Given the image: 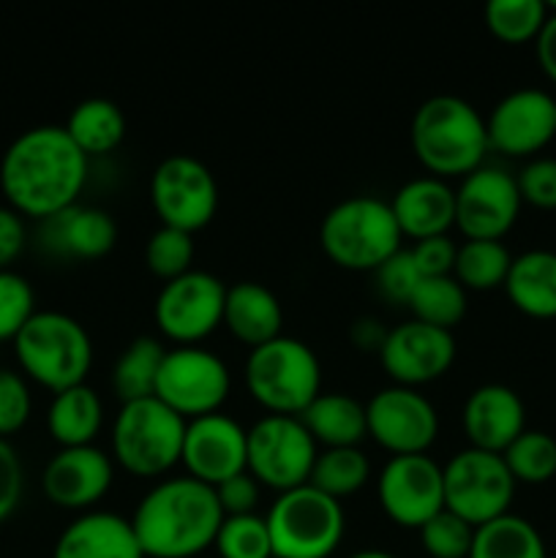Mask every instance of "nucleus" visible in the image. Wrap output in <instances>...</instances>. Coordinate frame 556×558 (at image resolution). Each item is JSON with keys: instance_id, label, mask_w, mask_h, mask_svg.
Wrapping results in <instances>:
<instances>
[{"instance_id": "f257e3e1", "label": "nucleus", "mask_w": 556, "mask_h": 558, "mask_svg": "<svg viewBox=\"0 0 556 558\" xmlns=\"http://www.w3.org/2000/svg\"><path fill=\"white\" fill-rule=\"evenodd\" d=\"M87 183V156L63 125H38L11 142L0 163V189L11 210L47 218L76 205Z\"/></svg>"}, {"instance_id": "f03ea898", "label": "nucleus", "mask_w": 556, "mask_h": 558, "mask_svg": "<svg viewBox=\"0 0 556 558\" xmlns=\"http://www.w3.org/2000/svg\"><path fill=\"white\" fill-rule=\"evenodd\" d=\"M223 523L216 490L191 477L153 485L131 515L145 558H194L213 548Z\"/></svg>"}, {"instance_id": "7ed1b4c3", "label": "nucleus", "mask_w": 556, "mask_h": 558, "mask_svg": "<svg viewBox=\"0 0 556 558\" xmlns=\"http://www.w3.org/2000/svg\"><path fill=\"white\" fill-rule=\"evenodd\" d=\"M412 150L431 178H467L483 167L488 131L478 109L458 96H434L418 107L409 129Z\"/></svg>"}, {"instance_id": "20e7f679", "label": "nucleus", "mask_w": 556, "mask_h": 558, "mask_svg": "<svg viewBox=\"0 0 556 558\" xmlns=\"http://www.w3.org/2000/svg\"><path fill=\"white\" fill-rule=\"evenodd\" d=\"M401 229L390 202L379 196L343 199L322 218L319 243L336 267L354 272H376L401 251Z\"/></svg>"}, {"instance_id": "39448f33", "label": "nucleus", "mask_w": 556, "mask_h": 558, "mask_svg": "<svg viewBox=\"0 0 556 558\" xmlns=\"http://www.w3.org/2000/svg\"><path fill=\"white\" fill-rule=\"evenodd\" d=\"M14 352L22 371L55 396L85 385L93 365L90 336L60 311H36L14 338Z\"/></svg>"}, {"instance_id": "423d86ee", "label": "nucleus", "mask_w": 556, "mask_h": 558, "mask_svg": "<svg viewBox=\"0 0 556 558\" xmlns=\"http://www.w3.org/2000/svg\"><path fill=\"white\" fill-rule=\"evenodd\" d=\"M245 390L267 414L300 417L322 392V365L314 349L289 336L251 349L245 360Z\"/></svg>"}, {"instance_id": "0eeeda50", "label": "nucleus", "mask_w": 556, "mask_h": 558, "mask_svg": "<svg viewBox=\"0 0 556 558\" xmlns=\"http://www.w3.org/2000/svg\"><path fill=\"white\" fill-rule=\"evenodd\" d=\"M185 425L189 423L156 396L120 403L112 423L114 463L134 477H161L180 463Z\"/></svg>"}, {"instance_id": "6e6552de", "label": "nucleus", "mask_w": 556, "mask_h": 558, "mask_svg": "<svg viewBox=\"0 0 556 558\" xmlns=\"http://www.w3.org/2000/svg\"><path fill=\"white\" fill-rule=\"evenodd\" d=\"M273 539V558H330L347 529L341 501L311 485L278 494L265 515Z\"/></svg>"}, {"instance_id": "1a4fd4ad", "label": "nucleus", "mask_w": 556, "mask_h": 558, "mask_svg": "<svg viewBox=\"0 0 556 558\" xmlns=\"http://www.w3.org/2000/svg\"><path fill=\"white\" fill-rule=\"evenodd\" d=\"M442 474H445V510L467 521L472 529L485 526L510 512L518 483L501 456L467 447L447 466H442Z\"/></svg>"}, {"instance_id": "9d476101", "label": "nucleus", "mask_w": 556, "mask_h": 558, "mask_svg": "<svg viewBox=\"0 0 556 558\" xmlns=\"http://www.w3.org/2000/svg\"><path fill=\"white\" fill-rule=\"evenodd\" d=\"M319 447L300 417L267 414L249 428V466L245 472L265 488L287 490L309 485Z\"/></svg>"}, {"instance_id": "9b49d317", "label": "nucleus", "mask_w": 556, "mask_h": 558, "mask_svg": "<svg viewBox=\"0 0 556 558\" xmlns=\"http://www.w3.org/2000/svg\"><path fill=\"white\" fill-rule=\"evenodd\" d=\"M232 390V376L218 354L200 347L167 349L156 381V398L189 420L221 412Z\"/></svg>"}, {"instance_id": "f8f14e48", "label": "nucleus", "mask_w": 556, "mask_h": 558, "mask_svg": "<svg viewBox=\"0 0 556 558\" xmlns=\"http://www.w3.org/2000/svg\"><path fill=\"white\" fill-rule=\"evenodd\" d=\"M150 202L161 227L194 234L216 218V178L202 161L178 153L164 158L153 172Z\"/></svg>"}, {"instance_id": "ddd939ff", "label": "nucleus", "mask_w": 556, "mask_h": 558, "mask_svg": "<svg viewBox=\"0 0 556 558\" xmlns=\"http://www.w3.org/2000/svg\"><path fill=\"white\" fill-rule=\"evenodd\" d=\"M227 287L205 270L164 283L153 305L158 332L178 347H196L223 325Z\"/></svg>"}, {"instance_id": "4468645a", "label": "nucleus", "mask_w": 556, "mask_h": 558, "mask_svg": "<svg viewBox=\"0 0 556 558\" xmlns=\"http://www.w3.org/2000/svg\"><path fill=\"white\" fill-rule=\"evenodd\" d=\"M382 512L401 529H423L445 510V474L425 456H398L385 463L376 480Z\"/></svg>"}, {"instance_id": "2eb2a0df", "label": "nucleus", "mask_w": 556, "mask_h": 558, "mask_svg": "<svg viewBox=\"0 0 556 558\" xmlns=\"http://www.w3.org/2000/svg\"><path fill=\"white\" fill-rule=\"evenodd\" d=\"M368 436L398 456H425L439 434V414L423 392L412 387H385L365 403Z\"/></svg>"}, {"instance_id": "dca6fc26", "label": "nucleus", "mask_w": 556, "mask_h": 558, "mask_svg": "<svg viewBox=\"0 0 556 558\" xmlns=\"http://www.w3.org/2000/svg\"><path fill=\"white\" fill-rule=\"evenodd\" d=\"M521 205L512 174L480 167L456 189V227L467 240H501L516 227Z\"/></svg>"}, {"instance_id": "f3484780", "label": "nucleus", "mask_w": 556, "mask_h": 558, "mask_svg": "<svg viewBox=\"0 0 556 558\" xmlns=\"http://www.w3.org/2000/svg\"><path fill=\"white\" fill-rule=\"evenodd\" d=\"M456 338L450 330L409 319L387 330L379 363L398 387H418L442 379L456 363Z\"/></svg>"}, {"instance_id": "a211bd4d", "label": "nucleus", "mask_w": 556, "mask_h": 558, "mask_svg": "<svg viewBox=\"0 0 556 558\" xmlns=\"http://www.w3.org/2000/svg\"><path fill=\"white\" fill-rule=\"evenodd\" d=\"M488 147L510 158H529L556 136V98L548 93L521 87L491 109L485 120Z\"/></svg>"}, {"instance_id": "6ab92c4d", "label": "nucleus", "mask_w": 556, "mask_h": 558, "mask_svg": "<svg viewBox=\"0 0 556 558\" xmlns=\"http://www.w3.org/2000/svg\"><path fill=\"white\" fill-rule=\"evenodd\" d=\"M180 463L191 480L216 488L249 466V430L221 412L189 420Z\"/></svg>"}, {"instance_id": "aec40b11", "label": "nucleus", "mask_w": 556, "mask_h": 558, "mask_svg": "<svg viewBox=\"0 0 556 558\" xmlns=\"http://www.w3.org/2000/svg\"><path fill=\"white\" fill-rule=\"evenodd\" d=\"M114 480L112 458L96 445L65 447L44 469V494L60 510H90L109 494Z\"/></svg>"}, {"instance_id": "412c9836", "label": "nucleus", "mask_w": 556, "mask_h": 558, "mask_svg": "<svg viewBox=\"0 0 556 558\" xmlns=\"http://www.w3.org/2000/svg\"><path fill=\"white\" fill-rule=\"evenodd\" d=\"M461 425L469 447L501 456L527 430V412L516 390L505 385H483L463 403Z\"/></svg>"}, {"instance_id": "4be33fe9", "label": "nucleus", "mask_w": 556, "mask_h": 558, "mask_svg": "<svg viewBox=\"0 0 556 558\" xmlns=\"http://www.w3.org/2000/svg\"><path fill=\"white\" fill-rule=\"evenodd\" d=\"M403 238L414 243L428 238H442L456 227V189L442 178H418L403 183L390 199Z\"/></svg>"}, {"instance_id": "5701e85b", "label": "nucleus", "mask_w": 556, "mask_h": 558, "mask_svg": "<svg viewBox=\"0 0 556 558\" xmlns=\"http://www.w3.org/2000/svg\"><path fill=\"white\" fill-rule=\"evenodd\" d=\"M52 558H145L131 521L114 512H85L63 529Z\"/></svg>"}, {"instance_id": "b1692460", "label": "nucleus", "mask_w": 556, "mask_h": 558, "mask_svg": "<svg viewBox=\"0 0 556 558\" xmlns=\"http://www.w3.org/2000/svg\"><path fill=\"white\" fill-rule=\"evenodd\" d=\"M44 240L49 248L69 259L93 262L107 256L118 243L112 216L98 207H69L44 221Z\"/></svg>"}, {"instance_id": "393cba45", "label": "nucleus", "mask_w": 556, "mask_h": 558, "mask_svg": "<svg viewBox=\"0 0 556 558\" xmlns=\"http://www.w3.org/2000/svg\"><path fill=\"white\" fill-rule=\"evenodd\" d=\"M223 327L245 347L256 349L281 336L283 311L276 294L256 281H240L227 289Z\"/></svg>"}, {"instance_id": "a878e982", "label": "nucleus", "mask_w": 556, "mask_h": 558, "mask_svg": "<svg viewBox=\"0 0 556 558\" xmlns=\"http://www.w3.org/2000/svg\"><path fill=\"white\" fill-rule=\"evenodd\" d=\"M505 292L521 314L532 319H556V254L527 251L512 256Z\"/></svg>"}, {"instance_id": "bb28decb", "label": "nucleus", "mask_w": 556, "mask_h": 558, "mask_svg": "<svg viewBox=\"0 0 556 558\" xmlns=\"http://www.w3.org/2000/svg\"><path fill=\"white\" fill-rule=\"evenodd\" d=\"M300 423L316 441V447L325 450H336V447H360V441L368 436V425H365V407L354 401L352 396L343 392H319L314 401L309 403Z\"/></svg>"}, {"instance_id": "cd10ccee", "label": "nucleus", "mask_w": 556, "mask_h": 558, "mask_svg": "<svg viewBox=\"0 0 556 558\" xmlns=\"http://www.w3.org/2000/svg\"><path fill=\"white\" fill-rule=\"evenodd\" d=\"M104 425V403L98 392L87 385L58 392L49 403L47 428L49 436L65 447H90Z\"/></svg>"}, {"instance_id": "c85d7f7f", "label": "nucleus", "mask_w": 556, "mask_h": 558, "mask_svg": "<svg viewBox=\"0 0 556 558\" xmlns=\"http://www.w3.org/2000/svg\"><path fill=\"white\" fill-rule=\"evenodd\" d=\"M63 129L87 158L107 156L125 140V114L109 98H87L71 109Z\"/></svg>"}, {"instance_id": "c756f323", "label": "nucleus", "mask_w": 556, "mask_h": 558, "mask_svg": "<svg viewBox=\"0 0 556 558\" xmlns=\"http://www.w3.org/2000/svg\"><path fill=\"white\" fill-rule=\"evenodd\" d=\"M167 349L156 338H136L129 343L112 368V390L120 403L142 401V398L156 396L158 371H161Z\"/></svg>"}, {"instance_id": "7c9ffc66", "label": "nucleus", "mask_w": 556, "mask_h": 558, "mask_svg": "<svg viewBox=\"0 0 556 558\" xmlns=\"http://www.w3.org/2000/svg\"><path fill=\"white\" fill-rule=\"evenodd\" d=\"M469 558H548L537 529L521 515H501L474 529Z\"/></svg>"}, {"instance_id": "2f4dec72", "label": "nucleus", "mask_w": 556, "mask_h": 558, "mask_svg": "<svg viewBox=\"0 0 556 558\" xmlns=\"http://www.w3.org/2000/svg\"><path fill=\"white\" fill-rule=\"evenodd\" d=\"M512 256L501 240H467L458 245L452 278L467 292H491L505 287Z\"/></svg>"}, {"instance_id": "473e14b6", "label": "nucleus", "mask_w": 556, "mask_h": 558, "mask_svg": "<svg viewBox=\"0 0 556 558\" xmlns=\"http://www.w3.org/2000/svg\"><path fill=\"white\" fill-rule=\"evenodd\" d=\"M371 477V463L360 447H336V450H322L311 469L309 485L322 490L330 499L343 501L354 496Z\"/></svg>"}, {"instance_id": "72a5a7b5", "label": "nucleus", "mask_w": 556, "mask_h": 558, "mask_svg": "<svg viewBox=\"0 0 556 558\" xmlns=\"http://www.w3.org/2000/svg\"><path fill=\"white\" fill-rule=\"evenodd\" d=\"M414 319L423 325L450 330L467 316V289L452 276L447 278H423L414 289L407 305Z\"/></svg>"}, {"instance_id": "f704fd0d", "label": "nucleus", "mask_w": 556, "mask_h": 558, "mask_svg": "<svg viewBox=\"0 0 556 558\" xmlns=\"http://www.w3.org/2000/svg\"><path fill=\"white\" fill-rule=\"evenodd\" d=\"M548 20V5L543 0H491L485 5V27L501 44L537 41Z\"/></svg>"}, {"instance_id": "c9c22d12", "label": "nucleus", "mask_w": 556, "mask_h": 558, "mask_svg": "<svg viewBox=\"0 0 556 558\" xmlns=\"http://www.w3.org/2000/svg\"><path fill=\"white\" fill-rule=\"evenodd\" d=\"M501 461L516 483L543 485L556 477V439L543 430H523L505 452Z\"/></svg>"}, {"instance_id": "e433bc0d", "label": "nucleus", "mask_w": 556, "mask_h": 558, "mask_svg": "<svg viewBox=\"0 0 556 558\" xmlns=\"http://www.w3.org/2000/svg\"><path fill=\"white\" fill-rule=\"evenodd\" d=\"M213 548L221 558H273V539L262 515L223 518Z\"/></svg>"}, {"instance_id": "4c0bfd02", "label": "nucleus", "mask_w": 556, "mask_h": 558, "mask_svg": "<svg viewBox=\"0 0 556 558\" xmlns=\"http://www.w3.org/2000/svg\"><path fill=\"white\" fill-rule=\"evenodd\" d=\"M194 262V234H185L180 229L161 227L153 232V238L145 245V265L147 270L164 283L191 272Z\"/></svg>"}, {"instance_id": "58836bf2", "label": "nucleus", "mask_w": 556, "mask_h": 558, "mask_svg": "<svg viewBox=\"0 0 556 558\" xmlns=\"http://www.w3.org/2000/svg\"><path fill=\"white\" fill-rule=\"evenodd\" d=\"M474 529L452 512L442 510L420 529V545L431 558H469Z\"/></svg>"}, {"instance_id": "ea45409f", "label": "nucleus", "mask_w": 556, "mask_h": 558, "mask_svg": "<svg viewBox=\"0 0 556 558\" xmlns=\"http://www.w3.org/2000/svg\"><path fill=\"white\" fill-rule=\"evenodd\" d=\"M36 314L31 283L22 276L0 270V341H14Z\"/></svg>"}, {"instance_id": "a19ab883", "label": "nucleus", "mask_w": 556, "mask_h": 558, "mask_svg": "<svg viewBox=\"0 0 556 558\" xmlns=\"http://www.w3.org/2000/svg\"><path fill=\"white\" fill-rule=\"evenodd\" d=\"M423 281L420 270L414 267V259L409 251H398L396 256L385 262V265L376 270V289L385 300L396 305H409L414 289Z\"/></svg>"}, {"instance_id": "79ce46f5", "label": "nucleus", "mask_w": 556, "mask_h": 558, "mask_svg": "<svg viewBox=\"0 0 556 558\" xmlns=\"http://www.w3.org/2000/svg\"><path fill=\"white\" fill-rule=\"evenodd\" d=\"M521 202L537 210H556V158H534L516 178Z\"/></svg>"}, {"instance_id": "37998d69", "label": "nucleus", "mask_w": 556, "mask_h": 558, "mask_svg": "<svg viewBox=\"0 0 556 558\" xmlns=\"http://www.w3.org/2000/svg\"><path fill=\"white\" fill-rule=\"evenodd\" d=\"M31 417V390L14 371H0V439L16 434Z\"/></svg>"}, {"instance_id": "c03bdc74", "label": "nucleus", "mask_w": 556, "mask_h": 558, "mask_svg": "<svg viewBox=\"0 0 556 558\" xmlns=\"http://www.w3.org/2000/svg\"><path fill=\"white\" fill-rule=\"evenodd\" d=\"M409 254H412L414 267L423 278H447L456 270L458 245L452 243L450 234H442V238L420 240L409 248Z\"/></svg>"}, {"instance_id": "a18cd8bd", "label": "nucleus", "mask_w": 556, "mask_h": 558, "mask_svg": "<svg viewBox=\"0 0 556 558\" xmlns=\"http://www.w3.org/2000/svg\"><path fill=\"white\" fill-rule=\"evenodd\" d=\"M213 490H216V499L218 505H221L223 518L254 515L256 501H259V483H256L249 472L223 480V483L216 485Z\"/></svg>"}, {"instance_id": "49530a36", "label": "nucleus", "mask_w": 556, "mask_h": 558, "mask_svg": "<svg viewBox=\"0 0 556 558\" xmlns=\"http://www.w3.org/2000/svg\"><path fill=\"white\" fill-rule=\"evenodd\" d=\"M22 499V463L14 447L0 439V523L11 518Z\"/></svg>"}, {"instance_id": "de8ad7c7", "label": "nucleus", "mask_w": 556, "mask_h": 558, "mask_svg": "<svg viewBox=\"0 0 556 558\" xmlns=\"http://www.w3.org/2000/svg\"><path fill=\"white\" fill-rule=\"evenodd\" d=\"M25 248V223L11 207H0V270L11 265Z\"/></svg>"}, {"instance_id": "09e8293b", "label": "nucleus", "mask_w": 556, "mask_h": 558, "mask_svg": "<svg viewBox=\"0 0 556 558\" xmlns=\"http://www.w3.org/2000/svg\"><path fill=\"white\" fill-rule=\"evenodd\" d=\"M534 47H537L540 69L551 82H556V11H548V20H545Z\"/></svg>"}, {"instance_id": "8fccbe9b", "label": "nucleus", "mask_w": 556, "mask_h": 558, "mask_svg": "<svg viewBox=\"0 0 556 558\" xmlns=\"http://www.w3.org/2000/svg\"><path fill=\"white\" fill-rule=\"evenodd\" d=\"M385 338H387V327L382 325L379 319H371V316H365V319L354 322L352 343L360 349V352H376V354H379Z\"/></svg>"}, {"instance_id": "3c124183", "label": "nucleus", "mask_w": 556, "mask_h": 558, "mask_svg": "<svg viewBox=\"0 0 556 558\" xmlns=\"http://www.w3.org/2000/svg\"><path fill=\"white\" fill-rule=\"evenodd\" d=\"M349 558H396V556L385 554V550H360V554H352Z\"/></svg>"}]
</instances>
